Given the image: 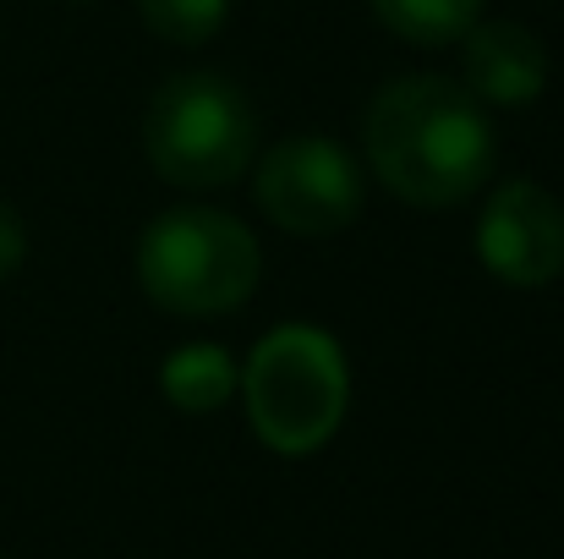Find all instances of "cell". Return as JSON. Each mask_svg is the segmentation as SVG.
<instances>
[{
	"label": "cell",
	"mask_w": 564,
	"mask_h": 559,
	"mask_svg": "<svg viewBox=\"0 0 564 559\" xmlns=\"http://www.w3.org/2000/svg\"><path fill=\"white\" fill-rule=\"evenodd\" d=\"M368 165L416 208H455L494 176V127L482 99L449 77H394L368 105Z\"/></svg>",
	"instance_id": "6da1fadb"
},
{
	"label": "cell",
	"mask_w": 564,
	"mask_h": 559,
	"mask_svg": "<svg viewBox=\"0 0 564 559\" xmlns=\"http://www.w3.org/2000/svg\"><path fill=\"white\" fill-rule=\"evenodd\" d=\"M258 203L291 236H335L362 214V171L329 138H285L258 160Z\"/></svg>",
	"instance_id": "5b68a950"
},
{
	"label": "cell",
	"mask_w": 564,
	"mask_h": 559,
	"mask_svg": "<svg viewBox=\"0 0 564 559\" xmlns=\"http://www.w3.org/2000/svg\"><path fill=\"white\" fill-rule=\"evenodd\" d=\"M138 280L182 319H219L258 291V236L225 208H171L143 230Z\"/></svg>",
	"instance_id": "3957f363"
},
{
	"label": "cell",
	"mask_w": 564,
	"mask_h": 559,
	"mask_svg": "<svg viewBox=\"0 0 564 559\" xmlns=\"http://www.w3.org/2000/svg\"><path fill=\"white\" fill-rule=\"evenodd\" d=\"M466 94L482 105H532L549 88V50L527 22H471L460 33Z\"/></svg>",
	"instance_id": "52a82bcc"
},
{
	"label": "cell",
	"mask_w": 564,
	"mask_h": 559,
	"mask_svg": "<svg viewBox=\"0 0 564 559\" xmlns=\"http://www.w3.org/2000/svg\"><path fill=\"white\" fill-rule=\"evenodd\" d=\"M28 258V230H22V214L0 197V280H11Z\"/></svg>",
	"instance_id": "8fae6325"
},
{
	"label": "cell",
	"mask_w": 564,
	"mask_h": 559,
	"mask_svg": "<svg viewBox=\"0 0 564 559\" xmlns=\"http://www.w3.org/2000/svg\"><path fill=\"white\" fill-rule=\"evenodd\" d=\"M368 6L405 44H455L482 11V0H368Z\"/></svg>",
	"instance_id": "9c48e42d"
},
{
	"label": "cell",
	"mask_w": 564,
	"mask_h": 559,
	"mask_svg": "<svg viewBox=\"0 0 564 559\" xmlns=\"http://www.w3.org/2000/svg\"><path fill=\"white\" fill-rule=\"evenodd\" d=\"M236 363L219 346H182L165 368H160V389L176 411H219L236 395Z\"/></svg>",
	"instance_id": "ba28073f"
},
{
	"label": "cell",
	"mask_w": 564,
	"mask_h": 559,
	"mask_svg": "<svg viewBox=\"0 0 564 559\" xmlns=\"http://www.w3.org/2000/svg\"><path fill=\"white\" fill-rule=\"evenodd\" d=\"M241 389L247 422L274 455H313L346 422L351 373L335 335L313 324H285L252 346Z\"/></svg>",
	"instance_id": "7a4b0ae2"
},
{
	"label": "cell",
	"mask_w": 564,
	"mask_h": 559,
	"mask_svg": "<svg viewBox=\"0 0 564 559\" xmlns=\"http://www.w3.org/2000/svg\"><path fill=\"white\" fill-rule=\"evenodd\" d=\"M477 258L494 280L538 291L564 269V208L554 192L527 176H510L488 197L477 225Z\"/></svg>",
	"instance_id": "8992f818"
},
{
	"label": "cell",
	"mask_w": 564,
	"mask_h": 559,
	"mask_svg": "<svg viewBox=\"0 0 564 559\" xmlns=\"http://www.w3.org/2000/svg\"><path fill=\"white\" fill-rule=\"evenodd\" d=\"M143 149L171 186H230L252 165L258 116L230 77L182 72L149 99Z\"/></svg>",
	"instance_id": "277c9868"
},
{
	"label": "cell",
	"mask_w": 564,
	"mask_h": 559,
	"mask_svg": "<svg viewBox=\"0 0 564 559\" xmlns=\"http://www.w3.org/2000/svg\"><path fill=\"white\" fill-rule=\"evenodd\" d=\"M143 6V22H149V33L154 39H165V44H208L219 28H225V11H230V0H138Z\"/></svg>",
	"instance_id": "30bf717a"
}]
</instances>
